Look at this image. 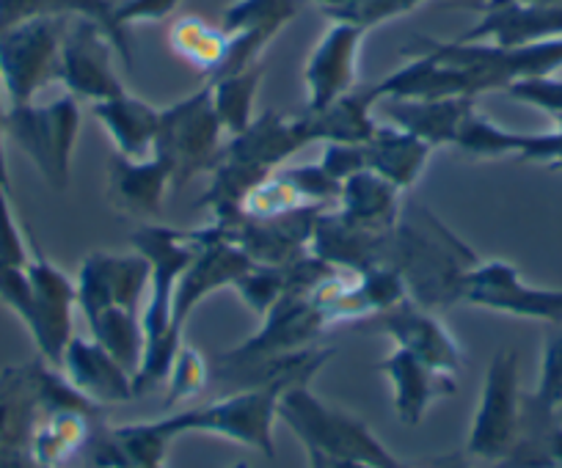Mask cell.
<instances>
[{
  "label": "cell",
  "instance_id": "3957f363",
  "mask_svg": "<svg viewBox=\"0 0 562 468\" xmlns=\"http://www.w3.org/2000/svg\"><path fill=\"white\" fill-rule=\"evenodd\" d=\"M477 262V251L425 204L403 207L392 235L389 265L403 276L414 304L434 311L461 304L463 278Z\"/></svg>",
  "mask_w": 562,
  "mask_h": 468
},
{
  "label": "cell",
  "instance_id": "44dd1931",
  "mask_svg": "<svg viewBox=\"0 0 562 468\" xmlns=\"http://www.w3.org/2000/svg\"><path fill=\"white\" fill-rule=\"evenodd\" d=\"M58 369H61L64 378L69 380L75 391H80L86 400L100 408L113 406V402H127L135 397L133 373L91 336L75 333L69 339L67 350H64Z\"/></svg>",
  "mask_w": 562,
  "mask_h": 468
},
{
  "label": "cell",
  "instance_id": "e0dca14e",
  "mask_svg": "<svg viewBox=\"0 0 562 468\" xmlns=\"http://www.w3.org/2000/svg\"><path fill=\"white\" fill-rule=\"evenodd\" d=\"M370 31L348 20H331L304 67L306 111L315 113L359 85V58Z\"/></svg>",
  "mask_w": 562,
  "mask_h": 468
},
{
  "label": "cell",
  "instance_id": "d6a6232c",
  "mask_svg": "<svg viewBox=\"0 0 562 468\" xmlns=\"http://www.w3.org/2000/svg\"><path fill=\"white\" fill-rule=\"evenodd\" d=\"M182 0H122L113 9V36H116L119 56L133 64V50H130L127 31L138 23H160L169 14L177 12Z\"/></svg>",
  "mask_w": 562,
  "mask_h": 468
},
{
  "label": "cell",
  "instance_id": "ba28073f",
  "mask_svg": "<svg viewBox=\"0 0 562 468\" xmlns=\"http://www.w3.org/2000/svg\"><path fill=\"white\" fill-rule=\"evenodd\" d=\"M80 100L61 94L50 102L9 107L7 136L34 163L53 191H67L80 136Z\"/></svg>",
  "mask_w": 562,
  "mask_h": 468
},
{
  "label": "cell",
  "instance_id": "8fae6325",
  "mask_svg": "<svg viewBox=\"0 0 562 468\" xmlns=\"http://www.w3.org/2000/svg\"><path fill=\"white\" fill-rule=\"evenodd\" d=\"M224 127L213 107L210 85L196 94L160 107V130L155 141V155L169 165L171 182L177 187L188 185L196 174L210 171L224 149Z\"/></svg>",
  "mask_w": 562,
  "mask_h": 468
},
{
  "label": "cell",
  "instance_id": "4316f807",
  "mask_svg": "<svg viewBox=\"0 0 562 468\" xmlns=\"http://www.w3.org/2000/svg\"><path fill=\"white\" fill-rule=\"evenodd\" d=\"M378 102H381V96H378L375 83L356 85L353 91L339 96L337 102H331V105L323 107V111H304V116L310 119L315 141L367 144L378 127L375 116H372V107H375Z\"/></svg>",
  "mask_w": 562,
  "mask_h": 468
},
{
  "label": "cell",
  "instance_id": "e575fe53",
  "mask_svg": "<svg viewBox=\"0 0 562 468\" xmlns=\"http://www.w3.org/2000/svg\"><path fill=\"white\" fill-rule=\"evenodd\" d=\"M510 100L521 102V105L538 107V111L549 113V116H562V78L557 75H538V78L516 80L505 89Z\"/></svg>",
  "mask_w": 562,
  "mask_h": 468
},
{
  "label": "cell",
  "instance_id": "1f68e13d",
  "mask_svg": "<svg viewBox=\"0 0 562 468\" xmlns=\"http://www.w3.org/2000/svg\"><path fill=\"white\" fill-rule=\"evenodd\" d=\"M169 397H166V408L182 406V402L193 400V397L202 395L210 384V364L207 358L199 353L196 347L182 342V347L177 350V358L171 364L169 373Z\"/></svg>",
  "mask_w": 562,
  "mask_h": 468
},
{
  "label": "cell",
  "instance_id": "836d02e7",
  "mask_svg": "<svg viewBox=\"0 0 562 468\" xmlns=\"http://www.w3.org/2000/svg\"><path fill=\"white\" fill-rule=\"evenodd\" d=\"M34 238L25 235L18 213L12 207V187L0 185V267L29 265Z\"/></svg>",
  "mask_w": 562,
  "mask_h": 468
},
{
  "label": "cell",
  "instance_id": "60d3db41",
  "mask_svg": "<svg viewBox=\"0 0 562 468\" xmlns=\"http://www.w3.org/2000/svg\"><path fill=\"white\" fill-rule=\"evenodd\" d=\"M306 455H310V468H375V466H367V463L339 460V457L321 455V452H306Z\"/></svg>",
  "mask_w": 562,
  "mask_h": 468
},
{
  "label": "cell",
  "instance_id": "f1b7e54d",
  "mask_svg": "<svg viewBox=\"0 0 562 468\" xmlns=\"http://www.w3.org/2000/svg\"><path fill=\"white\" fill-rule=\"evenodd\" d=\"M452 147L474 160H518L521 158L524 147H527V136H524V133L505 130V127L491 122L488 116L480 113L477 105H474L472 111H469L467 119H463Z\"/></svg>",
  "mask_w": 562,
  "mask_h": 468
},
{
  "label": "cell",
  "instance_id": "f6af8a7d",
  "mask_svg": "<svg viewBox=\"0 0 562 468\" xmlns=\"http://www.w3.org/2000/svg\"><path fill=\"white\" fill-rule=\"evenodd\" d=\"M164 468H166V466H164Z\"/></svg>",
  "mask_w": 562,
  "mask_h": 468
},
{
  "label": "cell",
  "instance_id": "9a60e30c",
  "mask_svg": "<svg viewBox=\"0 0 562 468\" xmlns=\"http://www.w3.org/2000/svg\"><path fill=\"white\" fill-rule=\"evenodd\" d=\"M304 0H235L221 18L226 34V58L218 75L257 67L270 42L299 18Z\"/></svg>",
  "mask_w": 562,
  "mask_h": 468
},
{
  "label": "cell",
  "instance_id": "484cf974",
  "mask_svg": "<svg viewBox=\"0 0 562 468\" xmlns=\"http://www.w3.org/2000/svg\"><path fill=\"white\" fill-rule=\"evenodd\" d=\"M477 105L474 96H445V100H386L389 125L414 133L434 149L452 147L469 111Z\"/></svg>",
  "mask_w": 562,
  "mask_h": 468
},
{
  "label": "cell",
  "instance_id": "ffe728a7",
  "mask_svg": "<svg viewBox=\"0 0 562 468\" xmlns=\"http://www.w3.org/2000/svg\"><path fill=\"white\" fill-rule=\"evenodd\" d=\"M378 373L386 375L392 386L394 413L405 427H419L430 408L439 400H447L458 391V375L441 373L434 364L422 362L419 356L403 347H394L381 364Z\"/></svg>",
  "mask_w": 562,
  "mask_h": 468
},
{
  "label": "cell",
  "instance_id": "2e32d148",
  "mask_svg": "<svg viewBox=\"0 0 562 468\" xmlns=\"http://www.w3.org/2000/svg\"><path fill=\"white\" fill-rule=\"evenodd\" d=\"M257 262L235 243V240L221 229L218 224H210L199 229V249L193 254L191 265L182 273L180 284H177L175 295V322L186 328L191 311L202 304L204 298L215 293V289L232 287L248 267Z\"/></svg>",
  "mask_w": 562,
  "mask_h": 468
},
{
  "label": "cell",
  "instance_id": "cb8c5ba5",
  "mask_svg": "<svg viewBox=\"0 0 562 468\" xmlns=\"http://www.w3.org/2000/svg\"><path fill=\"white\" fill-rule=\"evenodd\" d=\"M91 113L111 138L113 149L122 158H149L155 155V141L160 130V107L149 105L140 96L124 94L111 96L105 102H94Z\"/></svg>",
  "mask_w": 562,
  "mask_h": 468
},
{
  "label": "cell",
  "instance_id": "ee69618b",
  "mask_svg": "<svg viewBox=\"0 0 562 468\" xmlns=\"http://www.w3.org/2000/svg\"><path fill=\"white\" fill-rule=\"evenodd\" d=\"M554 413H557V419H560V422H562V406H560V408H557V411H554Z\"/></svg>",
  "mask_w": 562,
  "mask_h": 468
},
{
  "label": "cell",
  "instance_id": "30bf717a",
  "mask_svg": "<svg viewBox=\"0 0 562 468\" xmlns=\"http://www.w3.org/2000/svg\"><path fill=\"white\" fill-rule=\"evenodd\" d=\"M67 18H31L0 31V91L9 107L29 105L50 83H61V39Z\"/></svg>",
  "mask_w": 562,
  "mask_h": 468
},
{
  "label": "cell",
  "instance_id": "7bdbcfd3",
  "mask_svg": "<svg viewBox=\"0 0 562 468\" xmlns=\"http://www.w3.org/2000/svg\"><path fill=\"white\" fill-rule=\"evenodd\" d=\"M229 468H248V463H235V466H229Z\"/></svg>",
  "mask_w": 562,
  "mask_h": 468
},
{
  "label": "cell",
  "instance_id": "b9f144b4",
  "mask_svg": "<svg viewBox=\"0 0 562 468\" xmlns=\"http://www.w3.org/2000/svg\"><path fill=\"white\" fill-rule=\"evenodd\" d=\"M408 468H469L467 460H434L425 466H408Z\"/></svg>",
  "mask_w": 562,
  "mask_h": 468
},
{
  "label": "cell",
  "instance_id": "8992f818",
  "mask_svg": "<svg viewBox=\"0 0 562 468\" xmlns=\"http://www.w3.org/2000/svg\"><path fill=\"white\" fill-rule=\"evenodd\" d=\"M0 304L23 320L42 362L61 367L64 350L75 336L78 287L36 243L29 265L0 267Z\"/></svg>",
  "mask_w": 562,
  "mask_h": 468
},
{
  "label": "cell",
  "instance_id": "603a6c76",
  "mask_svg": "<svg viewBox=\"0 0 562 468\" xmlns=\"http://www.w3.org/2000/svg\"><path fill=\"white\" fill-rule=\"evenodd\" d=\"M400 193L403 191L383 180L381 174L364 169L342 182L334 213L356 229L372 231V235H392L400 213H403Z\"/></svg>",
  "mask_w": 562,
  "mask_h": 468
},
{
  "label": "cell",
  "instance_id": "6da1fadb",
  "mask_svg": "<svg viewBox=\"0 0 562 468\" xmlns=\"http://www.w3.org/2000/svg\"><path fill=\"white\" fill-rule=\"evenodd\" d=\"M149 262L138 251H94L80 262L78 309L97 339L116 362L135 375L144 356V300H147Z\"/></svg>",
  "mask_w": 562,
  "mask_h": 468
},
{
  "label": "cell",
  "instance_id": "f546056e",
  "mask_svg": "<svg viewBox=\"0 0 562 468\" xmlns=\"http://www.w3.org/2000/svg\"><path fill=\"white\" fill-rule=\"evenodd\" d=\"M31 18H91L113 36V9L108 0H0V31Z\"/></svg>",
  "mask_w": 562,
  "mask_h": 468
},
{
  "label": "cell",
  "instance_id": "83f0119b",
  "mask_svg": "<svg viewBox=\"0 0 562 468\" xmlns=\"http://www.w3.org/2000/svg\"><path fill=\"white\" fill-rule=\"evenodd\" d=\"M207 85L210 94H213L215 116H218L224 133L229 138L240 136L257 119L254 116V102H257V91L262 85V64L240 69V72L210 78Z\"/></svg>",
  "mask_w": 562,
  "mask_h": 468
},
{
  "label": "cell",
  "instance_id": "4dcf8cb0",
  "mask_svg": "<svg viewBox=\"0 0 562 468\" xmlns=\"http://www.w3.org/2000/svg\"><path fill=\"white\" fill-rule=\"evenodd\" d=\"M171 47L213 78L226 58V34L221 25L215 28L199 18H182L171 28Z\"/></svg>",
  "mask_w": 562,
  "mask_h": 468
},
{
  "label": "cell",
  "instance_id": "ab89813d",
  "mask_svg": "<svg viewBox=\"0 0 562 468\" xmlns=\"http://www.w3.org/2000/svg\"><path fill=\"white\" fill-rule=\"evenodd\" d=\"M7 111H9L7 96H3V91H0V185L12 187V176H9V160H7V144H9Z\"/></svg>",
  "mask_w": 562,
  "mask_h": 468
},
{
  "label": "cell",
  "instance_id": "7a4b0ae2",
  "mask_svg": "<svg viewBox=\"0 0 562 468\" xmlns=\"http://www.w3.org/2000/svg\"><path fill=\"white\" fill-rule=\"evenodd\" d=\"M133 249L149 262L147 300H144V356L135 373V397L164 384L171 373L182 328L175 322V295L182 273L199 249V229L175 226H140L130 238Z\"/></svg>",
  "mask_w": 562,
  "mask_h": 468
},
{
  "label": "cell",
  "instance_id": "277c9868",
  "mask_svg": "<svg viewBox=\"0 0 562 468\" xmlns=\"http://www.w3.org/2000/svg\"><path fill=\"white\" fill-rule=\"evenodd\" d=\"M315 144L306 116H281L265 111L240 136H232L221 149L218 160L210 169V187L202 196L204 207L213 209V218L235 215L243 196L257 182L273 174L301 149Z\"/></svg>",
  "mask_w": 562,
  "mask_h": 468
},
{
  "label": "cell",
  "instance_id": "5bb4252c",
  "mask_svg": "<svg viewBox=\"0 0 562 468\" xmlns=\"http://www.w3.org/2000/svg\"><path fill=\"white\" fill-rule=\"evenodd\" d=\"M116 45L97 20L67 18L61 39V83L80 102H105L127 91L113 67Z\"/></svg>",
  "mask_w": 562,
  "mask_h": 468
},
{
  "label": "cell",
  "instance_id": "9c48e42d",
  "mask_svg": "<svg viewBox=\"0 0 562 468\" xmlns=\"http://www.w3.org/2000/svg\"><path fill=\"white\" fill-rule=\"evenodd\" d=\"M524 400L527 395L521 391L518 353L499 350L485 369L477 411L467 435V460L496 468L510 455L524 427Z\"/></svg>",
  "mask_w": 562,
  "mask_h": 468
},
{
  "label": "cell",
  "instance_id": "5b68a950",
  "mask_svg": "<svg viewBox=\"0 0 562 468\" xmlns=\"http://www.w3.org/2000/svg\"><path fill=\"white\" fill-rule=\"evenodd\" d=\"M326 364H310V367L290 369V373L276 375V378L265 380V384L235 389L232 395L207 402V406L171 413V416L160 419V424H164L171 438H180V435L188 433L221 435V438H229L235 444L248 446V449L262 452L265 457H273V424L279 419L281 397H284L288 389H293V386L312 384V378Z\"/></svg>",
  "mask_w": 562,
  "mask_h": 468
},
{
  "label": "cell",
  "instance_id": "7c38bea8",
  "mask_svg": "<svg viewBox=\"0 0 562 468\" xmlns=\"http://www.w3.org/2000/svg\"><path fill=\"white\" fill-rule=\"evenodd\" d=\"M326 331V320L310 300V293L290 289L265 311L262 328L251 339L226 350L218 358V373L237 384L243 375L257 369L259 364L312 347V342Z\"/></svg>",
  "mask_w": 562,
  "mask_h": 468
},
{
  "label": "cell",
  "instance_id": "f35d334b",
  "mask_svg": "<svg viewBox=\"0 0 562 468\" xmlns=\"http://www.w3.org/2000/svg\"><path fill=\"white\" fill-rule=\"evenodd\" d=\"M557 130L543 136H527L521 158L527 163H540L551 171H562V116H557Z\"/></svg>",
  "mask_w": 562,
  "mask_h": 468
},
{
  "label": "cell",
  "instance_id": "ac0fdd59",
  "mask_svg": "<svg viewBox=\"0 0 562 468\" xmlns=\"http://www.w3.org/2000/svg\"><path fill=\"white\" fill-rule=\"evenodd\" d=\"M378 331L386 333L394 342V347H403L422 362L434 364L436 369L450 375H461L463 369V347L456 339V333L445 326L434 309L414 304L405 298L394 309L383 311L375 317Z\"/></svg>",
  "mask_w": 562,
  "mask_h": 468
},
{
  "label": "cell",
  "instance_id": "d6986e66",
  "mask_svg": "<svg viewBox=\"0 0 562 468\" xmlns=\"http://www.w3.org/2000/svg\"><path fill=\"white\" fill-rule=\"evenodd\" d=\"M483 18L461 36L463 42H491L499 47H524L562 39V3L485 0Z\"/></svg>",
  "mask_w": 562,
  "mask_h": 468
},
{
  "label": "cell",
  "instance_id": "8d00e7d4",
  "mask_svg": "<svg viewBox=\"0 0 562 468\" xmlns=\"http://www.w3.org/2000/svg\"><path fill=\"white\" fill-rule=\"evenodd\" d=\"M425 3H430V0H359L345 20L372 31L378 28V25L389 23V20H397L403 18V14L414 12V9L425 7ZM480 3H485V0H474V9H477Z\"/></svg>",
  "mask_w": 562,
  "mask_h": 468
},
{
  "label": "cell",
  "instance_id": "7402d4cb",
  "mask_svg": "<svg viewBox=\"0 0 562 468\" xmlns=\"http://www.w3.org/2000/svg\"><path fill=\"white\" fill-rule=\"evenodd\" d=\"M171 191V171L158 155L138 160L116 155L108 169V202L130 218H160Z\"/></svg>",
  "mask_w": 562,
  "mask_h": 468
},
{
  "label": "cell",
  "instance_id": "4fadbf2b",
  "mask_svg": "<svg viewBox=\"0 0 562 468\" xmlns=\"http://www.w3.org/2000/svg\"><path fill=\"white\" fill-rule=\"evenodd\" d=\"M461 304L499 315L540 320L562 326V289L532 287L521 278L516 265L505 260H483L467 273L461 287Z\"/></svg>",
  "mask_w": 562,
  "mask_h": 468
},
{
  "label": "cell",
  "instance_id": "74e56055",
  "mask_svg": "<svg viewBox=\"0 0 562 468\" xmlns=\"http://www.w3.org/2000/svg\"><path fill=\"white\" fill-rule=\"evenodd\" d=\"M321 165L334 176L337 182H345L348 176L359 174V171L367 169L364 147L361 144H326L323 149Z\"/></svg>",
  "mask_w": 562,
  "mask_h": 468
},
{
  "label": "cell",
  "instance_id": "52a82bcc",
  "mask_svg": "<svg viewBox=\"0 0 562 468\" xmlns=\"http://www.w3.org/2000/svg\"><path fill=\"white\" fill-rule=\"evenodd\" d=\"M279 419L299 435L306 452L367 463L375 468H408V463L386 449L378 435L353 413L323 402L312 384L293 386L279 402Z\"/></svg>",
  "mask_w": 562,
  "mask_h": 468
},
{
  "label": "cell",
  "instance_id": "d4e9b609",
  "mask_svg": "<svg viewBox=\"0 0 562 468\" xmlns=\"http://www.w3.org/2000/svg\"><path fill=\"white\" fill-rule=\"evenodd\" d=\"M361 147H364L367 169L381 174L403 193L422 180L430 163V155L436 152L428 141H422L414 133L397 125H381V122L370 141Z\"/></svg>",
  "mask_w": 562,
  "mask_h": 468
},
{
  "label": "cell",
  "instance_id": "d590c367",
  "mask_svg": "<svg viewBox=\"0 0 562 468\" xmlns=\"http://www.w3.org/2000/svg\"><path fill=\"white\" fill-rule=\"evenodd\" d=\"M532 397L543 408H551V411L562 406V333H551L546 339L538 389L532 391Z\"/></svg>",
  "mask_w": 562,
  "mask_h": 468
}]
</instances>
